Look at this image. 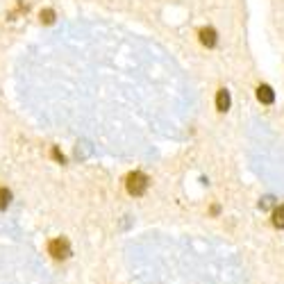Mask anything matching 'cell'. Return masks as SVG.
Returning <instances> with one entry per match:
<instances>
[{"label":"cell","instance_id":"6","mask_svg":"<svg viewBox=\"0 0 284 284\" xmlns=\"http://www.w3.org/2000/svg\"><path fill=\"white\" fill-rule=\"evenodd\" d=\"M273 225H275V228H280V230L284 228V205H280V207H275V209H273Z\"/></svg>","mask_w":284,"mask_h":284},{"label":"cell","instance_id":"8","mask_svg":"<svg viewBox=\"0 0 284 284\" xmlns=\"http://www.w3.org/2000/svg\"><path fill=\"white\" fill-rule=\"evenodd\" d=\"M41 23H46V25L55 23V12H52V9H44V12H41Z\"/></svg>","mask_w":284,"mask_h":284},{"label":"cell","instance_id":"10","mask_svg":"<svg viewBox=\"0 0 284 284\" xmlns=\"http://www.w3.org/2000/svg\"><path fill=\"white\" fill-rule=\"evenodd\" d=\"M52 157H55V159L59 161V164H64V161H66V159H64V155H62V150H59V148H52Z\"/></svg>","mask_w":284,"mask_h":284},{"label":"cell","instance_id":"3","mask_svg":"<svg viewBox=\"0 0 284 284\" xmlns=\"http://www.w3.org/2000/svg\"><path fill=\"white\" fill-rule=\"evenodd\" d=\"M198 34H200L203 46H207V48H214V46H216V30H214V27H203Z\"/></svg>","mask_w":284,"mask_h":284},{"label":"cell","instance_id":"1","mask_svg":"<svg viewBox=\"0 0 284 284\" xmlns=\"http://www.w3.org/2000/svg\"><path fill=\"white\" fill-rule=\"evenodd\" d=\"M128 191H130V196H143L146 193V189H148V178L143 173H139V171H134V173L128 175Z\"/></svg>","mask_w":284,"mask_h":284},{"label":"cell","instance_id":"9","mask_svg":"<svg viewBox=\"0 0 284 284\" xmlns=\"http://www.w3.org/2000/svg\"><path fill=\"white\" fill-rule=\"evenodd\" d=\"M273 205H275V198H273V196H266V198H261V200H259L261 209H271Z\"/></svg>","mask_w":284,"mask_h":284},{"label":"cell","instance_id":"5","mask_svg":"<svg viewBox=\"0 0 284 284\" xmlns=\"http://www.w3.org/2000/svg\"><path fill=\"white\" fill-rule=\"evenodd\" d=\"M216 107H218V111H228L230 109V91L228 89H221V91H218Z\"/></svg>","mask_w":284,"mask_h":284},{"label":"cell","instance_id":"7","mask_svg":"<svg viewBox=\"0 0 284 284\" xmlns=\"http://www.w3.org/2000/svg\"><path fill=\"white\" fill-rule=\"evenodd\" d=\"M9 203H12V191L2 186V189H0V209H7Z\"/></svg>","mask_w":284,"mask_h":284},{"label":"cell","instance_id":"4","mask_svg":"<svg viewBox=\"0 0 284 284\" xmlns=\"http://www.w3.org/2000/svg\"><path fill=\"white\" fill-rule=\"evenodd\" d=\"M257 98H259V103H264V105H271L273 100H275V93H273V89L268 87V84H259Z\"/></svg>","mask_w":284,"mask_h":284},{"label":"cell","instance_id":"2","mask_svg":"<svg viewBox=\"0 0 284 284\" xmlns=\"http://www.w3.org/2000/svg\"><path fill=\"white\" fill-rule=\"evenodd\" d=\"M48 250L55 259H66V257H71V243H68V239H64V236L50 241Z\"/></svg>","mask_w":284,"mask_h":284}]
</instances>
